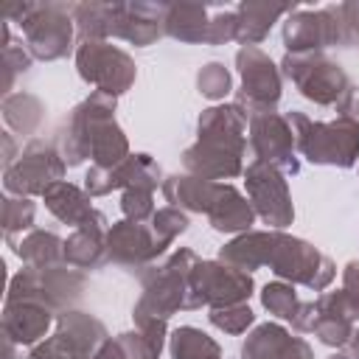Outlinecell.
Returning <instances> with one entry per match:
<instances>
[{"label": "cell", "instance_id": "6", "mask_svg": "<svg viewBox=\"0 0 359 359\" xmlns=\"http://www.w3.org/2000/svg\"><path fill=\"white\" fill-rule=\"evenodd\" d=\"M292 143H294V135L283 118H278L272 112L252 115V149L261 163L283 165L286 171H297V163L292 157Z\"/></svg>", "mask_w": 359, "mask_h": 359}, {"label": "cell", "instance_id": "5", "mask_svg": "<svg viewBox=\"0 0 359 359\" xmlns=\"http://www.w3.org/2000/svg\"><path fill=\"white\" fill-rule=\"evenodd\" d=\"M238 65H241V79H244L241 101H247L252 112H269V107L280 95V81H278L272 62L258 48L247 45L238 50Z\"/></svg>", "mask_w": 359, "mask_h": 359}, {"label": "cell", "instance_id": "13", "mask_svg": "<svg viewBox=\"0 0 359 359\" xmlns=\"http://www.w3.org/2000/svg\"><path fill=\"white\" fill-rule=\"evenodd\" d=\"M95 216V213H93ZM90 216V219H93ZM87 219V222H90ZM79 224V230L73 233V238L65 244V255L73 261V264H95V255L101 250V236H98V227H90V224Z\"/></svg>", "mask_w": 359, "mask_h": 359}, {"label": "cell", "instance_id": "17", "mask_svg": "<svg viewBox=\"0 0 359 359\" xmlns=\"http://www.w3.org/2000/svg\"><path fill=\"white\" fill-rule=\"evenodd\" d=\"M339 8H342L348 42H359V3H348V6H339Z\"/></svg>", "mask_w": 359, "mask_h": 359}, {"label": "cell", "instance_id": "20", "mask_svg": "<svg viewBox=\"0 0 359 359\" xmlns=\"http://www.w3.org/2000/svg\"><path fill=\"white\" fill-rule=\"evenodd\" d=\"M331 359H348V356H331Z\"/></svg>", "mask_w": 359, "mask_h": 359}, {"label": "cell", "instance_id": "1", "mask_svg": "<svg viewBox=\"0 0 359 359\" xmlns=\"http://www.w3.org/2000/svg\"><path fill=\"white\" fill-rule=\"evenodd\" d=\"M289 126H297L294 143L311 163H334V165H353L359 151V123L351 118H339L334 123H311L306 115L292 112Z\"/></svg>", "mask_w": 359, "mask_h": 359}, {"label": "cell", "instance_id": "11", "mask_svg": "<svg viewBox=\"0 0 359 359\" xmlns=\"http://www.w3.org/2000/svg\"><path fill=\"white\" fill-rule=\"evenodd\" d=\"M283 11H286V6H269V3H244V6H238V11H236V17H238V39H244L247 45L264 39V34L269 31L272 20L278 14H283Z\"/></svg>", "mask_w": 359, "mask_h": 359}, {"label": "cell", "instance_id": "18", "mask_svg": "<svg viewBox=\"0 0 359 359\" xmlns=\"http://www.w3.org/2000/svg\"><path fill=\"white\" fill-rule=\"evenodd\" d=\"M345 294L359 306V264H348L345 269Z\"/></svg>", "mask_w": 359, "mask_h": 359}, {"label": "cell", "instance_id": "16", "mask_svg": "<svg viewBox=\"0 0 359 359\" xmlns=\"http://www.w3.org/2000/svg\"><path fill=\"white\" fill-rule=\"evenodd\" d=\"M199 90L208 95V98H219L230 90V76L222 65H208L202 73H199Z\"/></svg>", "mask_w": 359, "mask_h": 359}, {"label": "cell", "instance_id": "4", "mask_svg": "<svg viewBox=\"0 0 359 359\" xmlns=\"http://www.w3.org/2000/svg\"><path fill=\"white\" fill-rule=\"evenodd\" d=\"M247 188L250 196L261 213L264 222L283 227L292 219V205H289V194H286V182L283 177L275 171V165L269 163H252L247 171Z\"/></svg>", "mask_w": 359, "mask_h": 359}, {"label": "cell", "instance_id": "3", "mask_svg": "<svg viewBox=\"0 0 359 359\" xmlns=\"http://www.w3.org/2000/svg\"><path fill=\"white\" fill-rule=\"evenodd\" d=\"M79 70L87 81L101 84L104 93H123L135 79L129 56L104 42H84L79 48Z\"/></svg>", "mask_w": 359, "mask_h": 359}, {"label": "cell", "instance_id": "7", "mask_svg": "<svg viewBox=\"0 0 359 359\" xmlns=\"http://www.w3.org/2000/svg\"><path fill=\"white\" fill-rule=\"evenodd\" d=\"M59 11H62L59 6H48L45 8V17L25 20L31 48L42 59H56V56L67 53V45H70V20L62 17Z\"/></svg>", "mask_w": 359, "mask_h": 359}, {"label": "cell", "instance_id": "14", "mask_svg": "<svg viewBox=\"0 0 359 359\" xmlns=\"http://www.w3.org/2000/svg\"><path fill=\"white\" fill-rule=\"evenodd\" d=\"M264 306L272 314L283 317V320H294V314L300 309L297 300H294V292L289 286H283V283H272V286L264 289Z\"/></svg>", "mask_w": 359, "mask_h": 359}, {"label": "cell", "instance_id": "9", "mask_svg": "<svg viewBox=\"0 0 359 359\" xmlns=\"http://www.w3.org/2000/svg\"><path fill=\"white\" fill-rule=\"evenodd\" d=\"M208 216H210V224L216 227V230H244V227H250V222H252V210H250V205L233 191V188H222L219 185V191H216V199H213V205L208 208Z\"/></svg>", "mask_w": 359, "mask_h": 359}, {"label": "cell", "instance_id": "15", "mask_svg": "<svg viewBox=\"0 0 359 359\" xmlns=\"http://www.w3.org/2000/svg\"><path fill=\"white\" fill-rule=\"evenodd\" d=\"M210 320L219 328H224L230 334H238V331H244L252 323V311L247 306H224V309H213Z\"/></svg>", "mask_w": 359, "mask_h": 359}, {"label": "cell", "instance_id": "19", "mask_svg": "<svg viewBox=\"0 0 359 359\" xmlns=\"http://www.w3.org/2000/svg\"><path fill=\"white\" fill-rule=\"evenodd\" d=\"M351 348H353V356H356V359H359V334H356V337H353V342H351Z\"/></svg>", "mask_w": 359, "mask_h": 359}, {"label": "cell", "instance_id": "2", "mask_svg": "<svg viewBox=\"0 0 359 359\" xmlns=\"http://www.w3.org/2000/svg\"><path fill=\"white\" fill-rule=\"evenodd\" d=\"M286 73L297 81L300 93L317 104H331L348 93V79L339 70V65L323 59V56H306V53H289L283 59Z\"/></svg>", "mask_w": 359, "mask_h": 359}, {"label": "cell", "instance_id": "10", "mask_svg": "<svg viewBox=\"0 0 359 359\" xmlns=\"http://www.w3.org/2000/svg\"><path fill=\"white\" fill-rule=\"evenodd\" d=\"M165 28L171 36L185 39V42H196V39H208V28L210 22L205 20V8L202 6H165Z\"/></svg>", "mask_w": 359, "mask_h": 359}, {"label": "cell", "instance_id": "12", "mask_svg": "<svg viewBox=\"0 0 359 359\" xmlns=\"http://www.w3.org/2000/svg\"><path fill=\"white\" fill-rule=\"evenodd\" d=\"M171 353L174 359H219V345L196 328H180L171 337Z\"/></svg>", "mask_w": 359, "mask_h": 359}, {"label": "cell", "instance_id": "8", "mask_svg": "<svg viewBox=\"0 0 359 359\" xmlns=\"http://www.w3.org/2000/svg\"><path fill=\"white\" fill-rule=\"evenodd\" d=\"M244 359H311L303 339L289 337L278 325H261L244 345Z\"/></svg>", "mask_w": 359, "mask_h": 359}]
</instances>
